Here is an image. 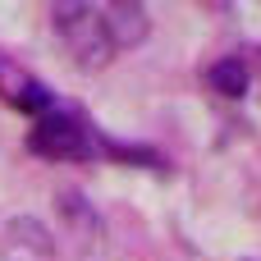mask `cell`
<instances>
[{
    "label": "cell",
    "instance_id": "cell-2",
    "mask_svg": "<svg viewBox=\"0 0 261 261\" xmlns=\"http://www.w3.org/2000/svg\"><path fill=\"white\" fill-rule=\"evenodd\" d=\"M28 147H32L37 156H50V161H83V156H92V138H87V128H83L69 110H55V106L32 124Z\"/></svg>",
    "mask_w": 261,
    "mask_h": 261
},
{
    "label": "cell",
    "instance_id": "cell-1",
    "mask_svg": "<svg viewBox=\"0 0 261 261\" xmlns=\"http://www.w3.org/2000/svg\"><path fill=\"white\" fill-rule=\"evenodd\" d=\"M50 23H55V37H60V46L69 50V60L78 69L96 73V69H106L115 60V41H110L106 23H101V9L96 5L64 0V5L50 9Z\"/></svg>",
    "mask_w": 261,
    "mask_h": 261
},
{
    "label": "cell",
    "instance_id": "cell-4",
    "mask_svg": "<svg viewBox=\"0 0 261 261\" xmlns=\"http://www.w3.org/2000/svg\"><path fill=\"white\" fill-rule=\"evenodd\" d=\"M101 23H106L115 50H119V46H138V41L147 37V14H142L138 5H106V9H101Z\"/></svg>",
    "mask_w": 261,
    "mask_h": 261
},
{
    "label": "cell",
    "instance_id": "cell-3",
    "mask_svg": "<svg viewBox=\"0 0 261 261\" xmlns=\"http://www.w3.org/2000/svg\"><path fill=\"white\" fill-rule=\"evenodd\" d=\"M0 96H5V106H14L23 115H37V119L50 110V92L28 69H18L14 60H0Z\"/></svg>",
    "mask_w": 261,
    "mask_h": 261
},
{
    "label": "cell",
    "instance_id": "cell-5",
    "mask_svg": "<svg viewBox=\"0 0 261 261\" xmlns=\"http://www.w3.org/2000/svg\"><path fill=\"white\" fill-rule=\"evenodd\" d=\"M211 87L225 92V96H243V92H248V69H243L239 60H220V64L211 69Z\"/></svg>",
    "mask_w": 261,
    "mask_h": 261
}]
</instances>
